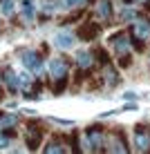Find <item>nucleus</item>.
Listing matches in <instances>:
<instances>
[{
	"label": "nucleus",
	"mask_w": 150,
	"mask_h": 154,
	"mask_svg": "<svg viewBox=\"0 0 150 154\" xmlns=\"http://www.w3.org/2000/svg\"><path fill=\"white\" fill-rule=\"evenodd\" d=\"M112 45H114V51H116V58H121L123 65H130V40H128V34H114L112 36Z\"/></svg>",
	"instance_id": "1"
},
{
	"label": "nucleus",
	"mask_w": 150,
	"mask_h": 154,
	"mask_svg": "<svg viewBox=\"0 0 150 154\" xmlns=\"http://www.w3.org/2000/svg\"><path fill=\"white\" fill-rule=\"evenodd\" d=\"M20 11H23V20L31 23V20H34V14H36L34 0H20Z\"/></svg>",
	"instance_id": "10"
},
{
	"label": "nucleus",
	"mask_w": 150,
	"mask_h": 154,
	"mask_svg": "<svg viewBox=\"0 0 150 154\" xmlns=\"http://www.w3.org/2000/svg\"><path fill=\"white\" fill-rule=\"evenodd\" d=\"M0 9L7 18H11L14 11H16V0H0Z\"/></svg>",
	"instance_id": "16"
},
{
	"label": "nucleus",
	"mask_w": 150,
	"mask_h": 154,
	"mask_svg": "<svg viewBox=\"0 0 150 154\" xmlns=\"http://www.w3.org/2000/svg\"><path fill=\"white\" fill-rule=\"evenodd\" d=\"M92 63H94V58H92L90 51H78V54H76V65L81 67V69H90Z\"/></svg>",
	"instance_id": "13"
},
{
	"label": "nucleus",
	"mask_w": 150,
	"mask_h": 154,
	"mask_svg": "<svg viewBox=\"0 0 150 154\" xmlns=\"http://www.w3.org/2000/svg\"><path fill=\"white\" fill-rule=\"evenodd\" d=\"M88 141H90V147H92L94 152H101L103 150V130H101V127H90L88 130Z\"/></svg>",
	"instance_id": "5"
},
{
	"label": "nucleus",
	"mask_w": 150,
	"mask_h": 154,
	"mask_svg": "<svg viewBox=\"0 0 150 154\" xmlns=\"http://www.w3.org/2000/svg\"><path fill=\"white\" fill-rule=\"evenodd\" d=\"M110 150L112 152H128L126 143L121 141V136L116 134V132H112V136H110Z\"/></svg>",
	"instance_id": "14"
},
{
	"label": "nucleus",
	"mask_w": 150,
	"mask_h": 154,
	"mask_svg": "<svg viewBox=\"0 0 150 154\" xmlns=\"http://www.w3.org/2000/svg\"><path fill=\"white\" fill-rule=\"evenodd\" d=\"M103 81L108 83V85H116V81H119V78H116L114 67L108 65V63H105V67H103Z\"/></svg>",
	"instance_id": "15"
},
{
	"label": "nucleus",
	"mask_w": 150,
	"mask_h": 154,
	"mask_svg": "<svg viewBox=\"0 0 150 154\" xmlns=\"http://www.w3.org/2000/svg\"><path fill=\"white\" fill-rule=\"evenodd\" d=\"M0 98H2V87H0Z\"/></svg>",
	"instance_id": "23"
},
{
	"label": "nucleus",
	"mask_w": 150,
	"mask_h": 154,
	"mask_svg": "<svg viewBox=\"0 0 150 154\" xmlns=\"http://www.w3.org/2000/svg\"><path fill=\"white\" fill-rule=\"evenodd\" d=\"M0 123H2V125L9 130V127H14L16 123H18V119H16L14 114H7V116H2V119H0Z\"/></svg>",
	"instance_id": "17"
},
{
	"label": "nucleus",
	"mask_w": 150,
	"mask_h": 154,
	"mask_svg": "<svg viewBox=\"0 0 150 154\" xmlns=\"http://www.w3.org/2000/svg\"><path fill=\"white\" fill-rule=\"evenodd\" d=\"M96 56H99V60L103 63V65L108 63V54H105V49H96Z\"/></svg>",
	"instance_id": "20"
},
{
	"label": "nucleus",
	"mask_w": 150,
	"mask_h": 154,
	"mask_svg": "<svg viewBox=\"0 0 150 154\" xmlns=\"http://www.w3.org/2000/svg\"><path fill=\"white\" fill-rule=\"evenodd\" d=\"M99 31H101L99 23H83L81 29H78V36H81L83 40H94L96 36H99Z\"/></svg>",
	"instance_id": "8"
},
{
	"label": "nucleus",
	"mask_w": 150,
	"mask_h": 154,
	"mask_svg": "<svg viewBox=\"0 0 150 154\" xmlns=\"http://www.w3.org/2000/svg\"><path fill=\"white\" fill-rule=\"evenodd\" d=\"M96 14H99L101 20H110L112 18V2H110V0H99V5H96Z\"/></svg>",
	"instance_id": "12"
},
{
	"label": "nucleus",
	"mask_w": 150,
	"mask_h": 154,
	"mask_svg": "<svg viewBox=\"0 0 150 154\" xmlns=\"http://www.w3.org/2000/svg\"><path fill=\"white\" fill-rule=\"evenodd\" d=\"M135 147L137 152H150V132L143 125L135 127Z\"/></svg>",
	"instance_id": "3"
},
{
	"label": "nucleus",
	"mask_w": 150,
	"mask_h": 154,
	"mask_svg": "<svg viewBox=\"0 0 150 154\" xmlns=\"http://www.w3.org/2000/svg\"><path fill=\"white\" fill-rule=\"evenodd\" d=\"M7 143H9L7 136H0V147H7Z\"/></svg>",
	"instance_id": "21"
},
{
	"label": "nucleus",
	"mask_w": 150,
	"mask_h": 154,
	"mask_svg": "<svg viewBox=\"0 0 150 154\" xmlns=\"http://www.w3.org/2000/svg\"><path fill=\"white\" fill-rule=\"evenodd\" d=\"M45 152H65V147H63L58 141H52V143H47Z\"/></svg>",
	"instance_id": "19"
},
{
	"label": "nucleus",
	"mask_w": 150,
	"mask_h": 154,
	"mask_svg": "<svg viewBox=\"0 0 150 154\" xmlns=\"http://www.w3.org/2000/svg\"><path fill=\"white\" fill-rule=\"evenodd\" d=\"M20 56H23V58H20V60H23V65L27 67L29 72H40V69H43V58L36 54V51H23Z\"/></svg>",
	"instance_id": "4"
},
{
	"label": "nucleus",
	"mask_w": 150,
	"mask_h": 154,
	"mask_svg": "<svg viewBox=\"0 0 150 154\" xmlns=\"http://www.w3.org/2000/svg\"><path fill=\"white\" fill-rule=\"evenodd\" d=\"M132 2H148V0H132Z\"/></svg>",
	"instance_id": "22"
},
{
	"label": "nucleus",
	"mask_w": 150,
	"mask_h": 154,
	"mask_svg": "<svg viewBox=\"0 0 150 154\" xmlns=\"http://www.w3.org/2000/svg\"><path fill=\"white\" fill-rule=\"evenodd\" d=\"M54 45L58 49H69V47L74 45V36L69 34V31H58L54 36Z\"/></svg>",
	"instance_id": "9"
},
{
	"label": "nucleus",
	"mask_w": 150,
	"mask_h": 154,
	"mask_svg": "<svg viewBox=\"0 0 150 154\" xmlns=\"http://www.w3.org/2000/svg\"><path fill=\"white\" fill-rule=\"evenodd\" d=\"M2 81H5V85H7L9 89H18L20 87V81H18V74H16L14 69H5L2 72Z\"/></svg>",
	"instance_id": "11"
},
{
	"label": "nucleus",
	"mask_w": 150,
	"mask_h": 154,
	"mask_svg": "<svg viewBox=\"0 0 150 154\" xmlns=\"http://www.w3.org/2000/svg\"><path fill=\"white\" fill-rule=\"evenodd\" d=\"M49 72H52V78L58 81V78H65L67 76V60L65 58H54L49 63Z\"/></svg>",
	"instance_id": "6"
},
{
	"label": "nucleus",
	"mask_w": 150,
	"mask_h": 154,
	"mask_svg": "<svg viewBox=\"0 0 150 154\" xmlns=\"http://www.w3.org/2000/svg\"><path fill=\"white\" fill-rule=\"evenodd\" d=\"M88 0H63V7L65 9H72V7H85Z\"/></svg>",
	"instance_id": "18"
},
{
	"label": "nucleus",
	"mask_w": 150,
	"mask_h": 154,
	"mask_svg": "<svg viewBox=\"0 0 150 154\" xmlns=\"http://www.w3.org/2000/svg\"><path fill=\"white\" fill-rule=\"evenodd\" d=\"M132 36H135L137 42H146L150 38V20L135 16V20H132Z\"/></svg>",
	"instance_id": "2"
},
{
	"label": "nucleus",
	"mask_w": 150,
	"mask_h": 154,
	"mask_svg": "<svg viewBox=\"0 0 150 154\" xmlns=\"http://www.w3.org/2000/svg\"><path fill=\"white\" fill-rule=\"evenodd\" d=\"M40 141H43V130L38 125H29L27 127V147L29 150H38Z\"/></svg>",
	"instance_id": "7"
}]
</instances>
